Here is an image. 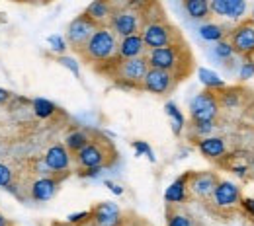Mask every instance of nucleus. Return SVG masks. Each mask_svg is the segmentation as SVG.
Listing matches in <instances>:
<instances>
[{
  "label": "nucleus",
  "instance_id": "nucleus-1",
  "mask_svg": "<svg viewBox=\"0 0 254 226\" xmlns=\"http://www.w3.org/2000/svg\"><path fill=\"white\" fill-rule=\"evenodd\" d=\"M147 61H149V66H153V68L172 72L178 80H182L184 76L190 74L191 63H193L190 49L184 41H176V43H170V45L159 47V49H149Z\"/></svg>",
  "mask_w": 254,
  "mask_h": 226
},
{
  "label": "nucleus",
  "instance_id": "nucleus-2",
  "mask_svg": "<svg viewBox=\"0 0 254 226\" xmlns=\"http://www.w3.org/2000/svg\"><path fill=\"white\" fill-rule=\"evenodd\" d=\"M118 43L120 37L112 32L110 26H98L78 55L88 65L108 66L118 59Z\"/></svg>",
  "mask_w": 254,
  "mask_h": 226
},
{
  "label": "nucleus",
  "instance_id": "nucleus-3",
  "mask_svg": "<svg viewBox=\"0 0 254 226\" xmlns=\"http://www.w3.org/2000/svg\"><path fill=\"white\" fill-rule=\"evenodd\" d=\"M110 66L108 74L116 80V84L120 88L127 90H143V78L149 70V61L147 55L143 57H135V59H116Z\"/></svg>",
  "mask_w": 254,
  "mask_h": 226
},
{
  "label": "nucleus",
  "instance_id": "nucleus-4",
  "mask_svg": "<svg viewBox=\"0 0 254 226\" xmlns=\"http://www.w3.org/2000/svg\"><path fill=\"white\" fill-rule=\"evenodd\" d=\"M116 156L118 152L108 138L92 136L90 142L82 150H78L72 158L78 170H90V168H108Z\"/></svg>",
  "mask_w": 254,
  "mask_h": 226
},
{
  "label": "nucleus",
  "instance_id": "nucleus-5",
  "mask_svg": "<svg viewBox=\"0 0 254 226\" xmlns=\"http://www.w3.org/2000/svg\"><path fill=\"white\" fill-rule=\"evenodd\" d=\"M141 37L149 49H159L166 47L170 43L182 41V35L176 32L172 24L164 20V14L159 16H143V28H141Z\"/></svg>",
  "mask_w": 254,
  "mask_h": 226
},
{
  "label": "nucleus",
  "instance_id": "nucleus-6",
  "mask_svg": "<svg viewBox=\"0 0 254 226\" xmlns=\"http://www.w3.org/2000/svg\"><path fill=\"white\" fill-rule=\"evenodd\" d=\"M241 199H243V193L237 183H233L231 180H219L209 203L217 213H233L241 209Z\"/></svg>",
  "mask_w": 254,
  "mask_h": 226
},
{
  "label": "nucleus",
  "instance_id": "nucleus-7",
  "mask_svg": "<svg viewBox=\"0 0 254 226\" xmlns=\"http://www.w3.org/2000/svg\"><path fill=\"white\" fill-rule=\"evenodd\" d=\"M219 111H221V105L213 90H203L190 99L191 121H217Z\"/></svg>",
  "mask_w": 254,
  "mask_h": 226
},
{
  "label": "nucleus",
  "instance_id": "nucleus-8",
  "mask_svg": "<svg viewBox=\"0 0 254 226\" xmlns=\"http://www.w3.org/2000/svg\"><path fill=\"white\" fill-rule=\"evenodd\" d=\"M96 28H98V24L90 16H86L84 12L80 16H76L74 20H70L68 26H66V33H64V39H66L68 47L74 49L76 53H80V49L86 45V41L96 32Z\"/></svg>",
  "mask_w": 254,
  "mask_h": 226
},
{
  "label": "nucleus",
  "instance_id": "nucleus-9",
  "mask_svg": "<svg viewBox=\"0 0 254 226\" xmlns=\"http://www.w3.org/2000/svg\"><path fill=\"white\" fill-rule=\"evenodd\" d=\"M112 32L118 37H127L133 33H141L143 28V12L137 8H126V10H116L108 22Z\"/></svg>",
  "mask_w": 254,
  "mask_h": 226
},
{
  "label": "nucleus",
  "instance_id": "nucleus-10",
  "mask_svg": "<svg viewBox=\"0 0 254 226\" xmlns=\"http://www.w3.org/2000/svg\"><path fill=\"white\" fill-rule=\"evenodd\" d=\"M178 82L180 80L172 72L149 66V70H147V74L143 78V86L141 88L145 92H149V94H155V96H166V94H170L176 88Z\"/></svg>",
  "mask_w": 254,
  "mask_h": 226
},
{
  "label": "nucleus",
  "instance_id": "nucleus-11",
  "mask_svg": "<svg viewBox=\"0 0 254 226\" xmlns=\"http://www.w3.org/2000/svg\"><path fill=\"white\" fill-rule=\"evenodd\" d=\"M188 176V191L191 197L209 201L219 183V176L215 172H186Z\"/></svg>",
  "mask_w": 254,
  "mask_h": 226
},
{
  "label": "nucleus",
  "instance_id": "nucleus-12",
  "mask_svg": "<svg viewBox=\"0 0 254 226\" xmlns=\"http://www.w3.org/2000/svg\"><path fill=\"white\" fill-rule=\"evenodd\" d=\"M229 41L235 49L237 55L243 57H253L254 55V24L251 20L239 22L231 32H229Z\"/></svg>",
  "mask_w": 254,
  "mask_h": 226
},
{
  "label": "nucleus",
  "instance_id": "nucleus-13",
  "mask_svg": "<svg viewBox=\"0 0 254 226\" xmlns=\"http://www.w3.org/2000/svg\"><path fill=\"white\" fill-rule=\"evenodd\" d=\"M43 160L49 166V170H51L53 176L66 178L68 172H70V166H72V154L68 152V148H66L64 144L55 142V144H51V146L45 150Z\"/></svg>",
  "mask_w": 254,
  "mask_h": 226
},
{
  "label": "nucleus",
  "instance_id": "nucleus-14",
  "mask_svg": "<svg viewBox=\"0 0 254 226\" xmlns=\"http://www.w3.org/2000/svg\"><path fill=\"white\" fill-rule=\"evenodd\" d=\"M64 178L61 176H37L30 185V197L35 203H47L51 201L57 191H59V185Z\"/></svg>",
  "mask_w": 254,
  "mask_h": 226
},
{
  "label": "nucleus",
  "instance_id": "nucleus-15",
  "mask_svg": "<svg viewBox=\"0 0 254 226\" xmlns=\"http://www.w3.org/2000/svg\"><path fill=\"white\" fill-rule=\"evenodd\" d=\"M122 221H124L122 219V211L112 201L98 203L90 211V223L94 226H118L122 225Z\"/></svg>",
  "mask_w": 254,
  "mask_h": 226
},
{
  "label": "nucleus",
  "instance_id": "nucleus-16",
  "mask_svg": "<svg viewBox=\"0 0 254 226\" xmlns=\"http://www.w3.org/2000/svg\"><path fill=\"white\" fill-rule=\"evenodd\" d=\"M209 8L213 16L241 22L247 14V0H209Z\"/></svg>",
  "mask_w": 254,
  "mask_h": 226
},
{
  "label": "nucleus",
  "instance_id": "nucleus-17",
  "mask_svg": "<svg viewBox=\"0 0 254 226\" xmlns=\"http://www.w3.org/2000/svg\"><path fill=\"white\" fill-rule=\"evenodd\" d=\"M197 150L203 158L213 162H221L227 158L229 154V148H227V140L223 136H215V135H209V136H203L197 140Z\"/></svg>",
  "mask_w": 254,
  "mask_h": 226
},
{
  "label": "nucleus",
  "instance_id": "nucleus-18",
  "mask_svg": "<svg viewBox=\"0 0 254 226\" xmlns=\"http://www.w3.org/2000/svg\"><path fill=\"white\" fill-rule=\"evenodd\" d=\"M147 55V45L141 37V33H133L127 37H120L118 43V59H135Z\"/></svg>",
  "mask_w": 254,
  "mask_h": 226
},
{
  "label": "nucleus",
  "instance_id": "nucleus-19",
  "mask_svg": "<svg viewBox=\"0 0 254 226\" xmlns=\"http://www.w3.org/2000/svg\"><path fill=\"white\" fill-rule=\"evenodd\" d=\"M190 197V191H188V176H180L176 178L164 191V203L166 205H182L186 203Z\"/></svg>",
  "mask_w": 254,
  "mask_h": 226
},
{
  "label": "nucleus",
  "instance_id": "nucleus-20",
  "mask_svg": "<svg viewBox=\"0 0 254 226\" xmlns=\"http://www.w3.org/2000/svg\"><path fill=\"white\" fill-rule=\"evenodd\" d=\"M217 99H219V105L225 111H233V109H239L245 101V90L239 88V86H225L223 90L215 92Z\"/></svg>",
  "mask_w": 254,
  "mask_h": 226
},
{
  "label": "nucleus",
  "instance_id": "nucleus-21",
  "mask_svg": "<svg viewBox=\"0 0 254 226\" xmlns=\"http://www.w3.org/2000/svg\"><path fill=\"white\" fill-rule=\"evenodd\" d=\"M84 14L90 16L98 26H108V22H110L114 10H112L110 0H92V2L88 4V8L84 10Z\"/></svg>",
  "mask_w": 254,
  "mask_h": 226
},
{
  "label": "nucleus",
  "instance_id": "nucleus-22",
  "mask_svg": "<svg viewBox=\"0 0 254 226\" xmlns=\"http://www.w3.org/2000/svg\"><path fill=\"white\" fill-rule=\"evenodd\" d=\"M164 113H166L168 119H170L172 135H174V136H180L184 127H186V117H184V113L180 111V107H178L174 101H166V103H164Z\"/></svg>",
  "mask_w": 254,
  "mask_h": 226
},
{
  "label": "nucleus",
  "instance_id": "nucleus-23",
  "mask_svg": "<svg viewBox=\"0 0 254 226\" xmlns=\"http://www.w3.org/2000/svg\"><path fill=\"white\" fill-rule=\"evenodd\" d=\"M90 138H92V135H90L88 131L74 129L64 136V146H66V148H68V152L74 156L78 150H82V148L90 142Z\"/></svg>",
  "mask_w": 254,
  "mask_h": 226
},
{
  "label": "nucleus",
  "instance_id": "nucleus-24",
  "mask_svg": "<svg viewBox=\"0 0 254 226\" xmlns=\"http://www.w3.org/2000/svg\"><path fill=\"white\" fill-rule=\"evenodd\" d=\"M197 78H199V82L203 84V88H205V90L219 92V90H223V88L227 86V82L223 80L215 70L205 68V66H199V68H197Z\"/></svg>",
  "mask_w": 254,
  "mask_h": 226
},
{
  "label": "nucleus",
  "instance_id": "nucleus-25",
  "mask_svg": "<svg viewBox=\"0 0 254 226\" xmlns=\"http://www.w3.org/2000/svg\"><path fill=\"white\" fill-rule=\"evenodd\" d=\"M184 10L191 20H205L211 16L209 0H184Z\"/></svg>",
  "mask_w": 254,
  "mask_h": 226
},
{
  "label": "nucleus",
  "instance_id": "nucleus-26",
  "mask_svg": "<svg viewBox=\"0 0 254 226\" xmlns=\"http://www.w3.org/2000/svg\"><path fill=\"white\" fill-rule=\"evenodd\" d=\"M32 111L37 119H51L57 113V105L47 97H35L32 99Z\"/></svg>",
  "mask_w": 254,
  "mask_h": 226
},
{
  "label": "nucleus",
  "instance_id": "nucleus-27",
  "mask_svg": "<svg viewBox=\"0 0 254 226\" xmlns=\"http://www.w3.org/2000/svg\"><path fill=\"white\" fill-rule=\"evenodd\" d=\"M199 37L203 39V41H209V43H217V41H221L225 39V28L219 26V24H203V26H199Z\"/></svg>",
  "mask_w": 254,
  "mask_h": 226
},
{
  "label": "nucleus",
  "instance_id": "nucleus-28",
  "mask_svg": "<svg viewBox=\"0 0 254 226\" xmlns=\"http://www.w3.org/2000/svg\"><path fill=\"white\" fill-rule=\"evenodd\" d=\"M213 55H215V59L217 61H229V59H233L237 53H235V49H233V45H231V41L229 39H221V41H217L215 45H213Z\"/></svg>",
  "mask_w": 254,
  "mask_h": 226
},
{
  "label": "nucleus",
  "instance_id": "nucleus-29",
  "mask_svg": "<svg viewBox=\"0 0 254 226\" xmlns=\"http://www.w3.org/2000/svg\"><path fill=\"white\" fill-rule=\"evenodd\" d=\"M133 150H135V156H147V160L151 164H157V156H155V150L151 148V144L147 140H133L131 142Z\"/></svg>",
  "mask_w": 254,
  "mask_h": 226
},
{
  "label": "nucleus",
  "instance_id": "nucleus-30",
  "mask_svg": "<svg viewBox=\"0 0 254 226\" xmlns=\"http://www.w3.org/2000/svg\"><path fill=\"white\" fill-rule=\"evenodd\" d=\"M215 127H217L215 121H191V131H193V135L199 136V138L209 136V135L215 131Z\"/></svg>",
  "mask_w": 254,
  "mask_h": 226
},
{
  "label": "nucleus",
  "instance_id": "nucleus-31",
  "mask_svg": "<svg viewBox=\"0 0 254 226\" xmlns=\"http://www.w3.org/2000/svg\"><path fill=\"white\" fill-rule=\"evenodd\" d=\"M57 63L61 66H64L74 78H80V65H78V61L74 59V57H68V55H59L57 57Z\"/></svg>",
  "mask_w": 254,
  "mask_h": 226
},
{
  "label": "nucleus",
  "instance_id": "nucleus-32",
  "mask_svg": "<svg viewBox=\"0 0 254 226\" xmlns=\"http://www.w3.org/2000/svg\"><path fill=\"white\" fill-rule=\"evenodd\" d=\"M47 43H49V49H51V51H55L57 55H64V51L68 49L66 39H64L63 35H57V33L49 35V37H47Z\"/></svg>",
  "mask_w": 254,
  "mask_h": 226
},
{
  "label": "nucleus",
  "instance_id": "nucleus-33",
  "mask_svg": "<svg viewBox=\"0 0 254 226\" xmlns=\"http://www.w3.org/2000/svg\"><path fill=\"white\" fill-rule=\"evenodd\" d=\"M251 78H254V61L251 57H247V59L241 63V66H239V80H241V82H247V80H251Z\"/></svg>",
  "mask_w": 254,
  "mask_h": 226
},
{
  "label": "nucleus",
  "instance_id": "nucleus-34",
  "mask_svg": "<svg viewBox=\"0 0 254 226\" xmlns=\"http://www.w3.org/2000/svg\"><path fill=\"white\" fill-rule=\"evenodd\" d=\"M10 183H14V170L8 164L0 162V187L6 189Z\"/></svg>",
  "mask_w": 254,
  "mask_h": 226
},
{
  "label": "nucleus",
  "instance_id": "nucleus-35",
  "mask_svg": "<svg viewBox=\"0 0 254 226\" xmlns=\"http://www.w3.org/2000/svg\"><path fill=\"white\" fill-rule=\"evenodd\" d=\"M86 223H90V211H80V213H72L66 217L68 226H82Z\"/></svg>",
  "mask_w": 254,
  "mask_h": 226
},
{
  "label": "nucleus",
  "instance_id": "nucleus-36",
  "mask_svg": "<svg viewBox=\"0 0 254 226\" xmlns=\"http://www.w3.org/2000/svg\"><path fill=\"white\" fill-rule=\"evenodd\" d=\"M166 226H191V219L184 213H170L166 219Z\"/></svg>",
  "mask_w": 254,
  "mask_h": 226
},
{
  "label": "nucleus",
  "instance_id": "nucleus-37",
  "mask_svg": "<svg viewBox=\"0 0 254 226\" xmlns=\"http://www.w3.org/2000/svg\"><path fill=\"white\" fill-rule=\"evenodd\" d=\"M241 211H243L251 221H254V197H243V199H241Z\"/></svg>",
  "mask_w": 254,
  "mask_h": 226
},
{
  "label": "nucleus",
  "instance_id": "nucleus-38",
  "mask_svg": "<svg viewBox=\"0 0 254 226\" xmlns=\"http://www.w3.org/2000/svg\"><path fill=\"white\" fill-rule=\"evenodd\" d=\"M104 185H106V187H108L114 195H118V197H120V195H124V191H126L120 183H116V181H112V180H104Z\"/></svg>",
  "mask_w": 254,
  "mask_h": 226
},
{
  "label": "nucleus",
  "instance_id": "nucleus-39",
  "mask_svg": "<svg viewBox=\"0 0 254 226\" xmlns=\"http://www.w3.org/2000/svg\"><path fill=\"white\" fill-rule=\"evenodd\" d=\"M10 97H12V92H8L6 88H0V105L8 103V101H10Z\"/></svg>",
  "mask_w": 254,
  "mask_h": 226
},
{
  "label": "nucleus",
  "instance_id": "nucleus-40",
  "mask_svg": "<svg viewBox=\"0 0 254 226\" xmlns=\"http://www.w3.org/2000/svg\"><path fill=\"white\" fill-rule=\"evenodd\" d=\"M247 117L251 119V123L254 125V101L251 103V105H249V107H247Z\"/></svg>",
  "mask_w": 254,
  "mask_h": 226
},
{
  "label": "nucleus",
  "instance_id": "nucleus-41",
  "mask_svg": "<svg viewBox=\"0 0 254 226\" xmlns=\"http://www.w3.org/2000/svg\"><path fill=\"white\" fill-rule=\"evenodd\" d=\"M16 2H24V4H47L49 0H16Z\"/></svg>",
  "mask_w": 254,
  "mask_h": 226
},
{
  "label": "nucleus",
  "instance_id": "nucleus-42",
  "mask_svg": "<svg viewBox=\"0 0 254 226\" xmlns=\"http://www.w3.org/2000/svg\"><path fill=\"white\" fill-rule=\"evenodd\" d=\"M0 226H8V219L4 215H0Z\"/></svg>",
  "mask_w": 254,
  "mask_h": 226
},
{
  "label": "nucleus",
  "instance_id": "nucleus-43",
  "mask_svg": "<svg viewBox=\"0 0 254 226\" xmlns=\"http://www.w3.org/2000/svg\"><path fill=\"white\" fill-rule=\"evenodd\" d=\"M249 20H251V22L254 24V6H253V10H251V18H249Z\"/></svg>",
  "mask_w": 254,
  "mask_h": 226
},
{
  "label": "nucleus",
  "instance_id": "nucleus-44",
  "mask_svg": "<svg viewBox=\"0 0 254 226\" xmlns=\"http://www.w3.org/2000/svg\"><path fill=\"white\" fill-rule=\"evenodd\" d=\"M118 226H126V225H124V221H122V225H118Z\"/></svg>",
  "mask_w": 254,
  "mask_h": 226
},
{
  "label": "nucleus",
  "instance_id": "nucleus-45",
  "mask_svg": "<svg viewBox=\"0 0 254 226\" xmlns=\"http://www.w3.org/2000/svg\"><path fill=\"white\" fill-rule=\"evenodd\" d=\"M124 225H126V223H124ZM141 226H147V225H141Z\"/></svg>",
  "mask_w": 254,
  "mask_h": 226
}]
</instances>
